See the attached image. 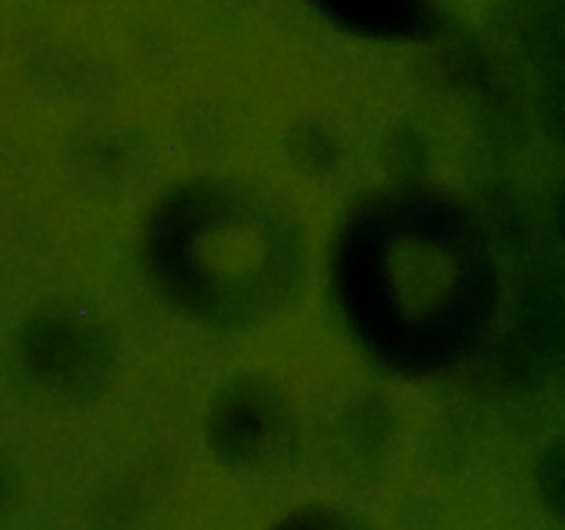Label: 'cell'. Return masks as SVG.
I'll use <instances>...</instances> for the list:
<instances>
[{
  "instance_id": "cell-1",
  "label": "cell",
  "mask_w": 565,
  "mask_h": 530,
  "mask_svg": "<svg viewBox=\"0 0 565 530\" xmlns=\"http://www.w3.org/2000/svg\"><path fill=\"white\" fill-rule=\"evenodd\" d=\"M285 530H356V528L334 517H315V519H301V522L290 524V528Z\"/></svg>"
}]
</instances>
